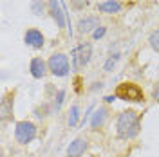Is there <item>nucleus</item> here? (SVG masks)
<instances>
[{
    "mask_svg": "<svg viewBox=\"0 0 159 157\" xmlns=\"http://www.w3.org/2000/svg\"><path fill=\"white\" fill-rule=\"evenodd\" d=\"M152 99L159 103V81L157 83H154V87H152Z\"/></svg>",
    "mask_w": 159,
    "mask_h": 157,
    "instance_id": "17",
    "label": "nucleus"
},
{
    "mask_svg": "<svg viewBox=\"0 0 159 157\" xmlns=\"http://www.w3.org/2000/svg\"><path fill=\"white\" fill-rule=\"evenodd\" d=\"M116 61H118V54H116V56H112V58L107 61V65H105V70H110V69H112V65H114Z\"/></svg>",
    "mask_w": 159,
    "mask_h": 157,
    "instance_id": "19",
    "label": "nucleus"
},
{
    "mask_svg": "<svg viewBox=\"0 0 159 157\" xmlns=\"http://www.w3.org/2000/svg\"><path fill=\"white\" fill-rule=\"evenodd\" d=\"M85 150H87V139L78 137L67 146V154H69V157H81L85 154Z\"/></svg>",
    "mask_w": 159,
    "mask_h": 157,
    "instance_id": "9",
    "label": "nucleus"
},
{
    "mask_svg": "<svg viewBox=\"0 0 159 157\" xmlns=\"http://www.w3.org/2000/svg\"><path fill=\"white\" fill-rule=\"evenodd\" d=\"M148 42H150V47L156 51V52H159V29H156L152 34H150Z\"/></svg>",
    "mask_w": 159,
    "mask_h": 157,
    "instance_id": "15",
    "label": "nucleus"
},
{
    "mask_svg": "<svg viewBox=\"0 0 159 157\" xmlns=\"http://www.w3.org/2000/svg\"><path fill=\"white\" fill-rule=\"evenodd\" d=\"M78 118H80V108H78V105H72V107H70V114H69V125L70 127H76Z\"/></svg>",
    "mask_w": 159,
    "mask_h": 157,
    "instance_id": "14",
    "label": "nucleus"
},
{
    "mask_svg": "<svg viewBox=\"0 0 159 157\" xmlns=\"http://www.w3.org/2000/svg\"><path fill=\"white\" fill-rule=\"evenodd\" d=\"M47 65H49V72L51 74H54V76H58V78L67 76L69 70H70L69 58H67L63 52H54V54L49 58Z\"/></svg>",
    "mask_w": 159,
    "mask_h": 157,
    "instance_id": "3",
    "label": "nucleus"
},
{
    "mask_svg": "<svg viewBox=\"0 0 159 157\" xmlns=\"http://www.w3.org/2000/svg\"><path fill=\"white\" fill-rule=\"evenodd\" d=\"M36 137V125L31 121H18L15 127V139L20 145H29Z\"/></svg>",
    "mask_w": 159,
    "mask_h": 157,
    "instance_id": "4",
    "label": "nucleus"
},
{
    "mask_svg": "<svg viewBox=\"0 0 159 157\" xmlns=\"http://www.w3.org/2000/svg\"><path fill=\"white\" fill-rule=\"evenodd\" d=\"M119 9H121V4H119L118 0H105V2H101V4L98 6V11L107 13V15L119 13Z\"/></svg>",
    "mask_w": 159,
    "mask_h": 157,
    "instance_id": "12",
    "label": "nucleus"
},
{
    "mask_svg": "<svg viewBox=\"0 0 159 157\" xmlns=\"http://www.w3.org/2000/svg\"><path fill=\"white\" fill-rule=\"evenodd\" d=\"M24 42H25V45H29L33 49H42L45 43V38L38 29H27L24 34Z\"/></svg>",
    "mask_w": 159,
    "mask_h": 157,
    "instance_id": "7",
    "label": "nucleus"
},
{
    "mask_svg": "<svg viewBox=\"0 0 159 157\" xmlns=\"http://www.w3.org/2000/svg\"><path fill=\"white\" fill-rule=\"evenodd\" d=\"M29 70H31V76L33 78L42 79L49 72V65H47V61H43L42 58H33L29 63Z\"/></svg>",
    "mask_w": 159,
    "mask_h": 157,
    "instance_id": "8",
    "label": "nucleus"
},
{
    "mask_svg": "<svg viewBox=\"0 0 159 157\" xmlns=\"http://www.w3.org/2000/svg\"><path fill=\"white\" fill-rule=\"evenodd\" d=\"M63 96H65V90H60V92H58V101H56V110H58L60 105H61V101H63Z\"/></svg>",
    "mask_w": 159,
    "mask_h": 157,
    "instance_id": "20",
    "label": "nucleus"
},
{
    "mask_svg": "<svg viewBox=\"0 0 159 157\" xmlns=\"http://www.w3.org/2000/svg\"><path fill=\"white\" fill-rule=\"evenodd\" d=\"M98 24H99V22H98V18H96V16H87V18L80 20L78 31H80V33H90L94 27H99Z\"/></svg>",
    "mask_w": 159,
    "mask_h": 157,
    "instance_id": "13",
    "label": "nucleus"
},
{
    "mask_svg": "<svg viewBox=\"0 0 159 157\" xmlns=\"http://www.w3.org/2000/svg\"><path fill=\"white\" fill-rule=\"evenodd\" d=\"M141 132V114L136 110H123L116 121V134L119 139H136Z\"/></svg>",
    "mask_w": 159,
    "mask_h": 157,
    "instance_id": "1",
    "label": "nucleus"
},
{
    "mask_svg": "<svg viewBox=\"0 0 159 157\" xmlns=\"http://www.w3.org/2000/svg\"><path fill=\"white\" fill-rule=\"evenodd\" d=\"M114 96L121 101H129V103H143L145 101V92L143 88L139 87L138 83L134 81H123L119 83L116 90H114Z\"/></svg>",
    "mask_w": 159,
    "mask_h": 157,
    "instance_id": "2",
    "label": "nucleus"
},
{
    "mask_svg": "<svg viewBox=\"0 0 159 157\" xmlns=\"http://www.w3.org/2000/svg\"><path fill=\"white\" fill-rule=\"evenodd\" d=\"M109 118V108L107 107H99L96 112H94V116H92V121H90V127L94 128V130H98L105 125V121Z\"/></svg>",
    "mask_w": 159,
    "mask_h": 157,
    "instance_id": "11",
    "label": "nucleus"
},
{
    "mask_svg": "<svg viewBox=\"0 0 159 157\" xmlns=\"http://www.w3.org/2000/svg\"><path fill=\"white\" fill-rule=\"evenodd\" d=\"M90 56H92V45L90 43H81V45H78L76 49L72 51V65H74V69L76 70L83 69L90 61Z\"/></svg>",
    "mask_w": 159,
    "mask_h": 157,
    "instance_id": "5",
    "label": "nucleus"
},
{
    "mask_svg": "<svg viewBox=\"0 0 159 157\" xmlns=\"http://www.w3.org/2000/svg\"><path fill=\"white\" fill-rule=\"evenodd\" d=\"M105 34V27H101V29H96V33H94V38H101Z\"/></svg>",
    "mask_w": 159,
    "mask_h": 157,
    "instance_id": "22",
    "label": "nucleus"
},
{
    "mask_svg": "<svg viewBox=\"0 0 159 157\" xmlns=\"http://www.w3.org/2000/svg\"><path fill=\"white\" fill-rule=\"evenodd\" d=\"M13 110H15V90H9L4 94L0 101V114H2V123H7L13 119Z\"/></svg>",
    "mask_w": 159,
    "mask_h": 157,
    "instance_id": "6",
    "label": "nucleus"
},
{
    "mask_svg": "<svg viewBox=\"0 0 159 157\" xmlns=\"http://www.w3.org/2000/svg\"><path fill=\"white\" fill-rule=\"evenodd\" d=\"M74 88H76V92H81V78H76L74 79Z\"/></svg>",
    "mask_w": 159,
    "mask_h": 157,
    "instance_id": "21",
    "label": "nucleus"
},
{
    "mask_svg": "<svg viewBox=\"0 0 159 157\" xmlns=\"http://www.w3.org/2000/svg\"><path fill=\"white\" fill-rule=\"evenodd\" d=\"M49 11H51V16L56 20V24L60 27H63L65 25V15L60 7V0H49Z\"/></svg>",
    "mask_w": 159,
    "mask_h": 157,
    "instance_id": "10",
    "label": "nucleus"
},
{
    "mask_svg": "<svg viewBox=\"0 0 159 157\" xmlns=\"http://www.w3.org/2000/svg\"><path fill=\"white\" fill-rule=\"evenodd\" d=\"M72 4H74V7H78V9H81V7H85L89 2L87 0H72Z\"/></svg>",
    "mask_w": 159,
    "mask_h": 157,
    "instance_id": "18",
    "label": "nucleus"
},
{
    "mask_svg": "<svg viewBox=\"0 0 159 157\" xmlns=\"http://www.w3.org/2000/svg\"><path fill=\"white\" fill-rule=\"evenodd\" d=\"M31 7H33V13H34V15H42V13H43V4H42V0H34V2L31 4Z\"/></svg>",
    "mask_w": 159,
    "mask_h": 157,
    "instance_id": "16",
    "label": "nucleus"
}]
</instances>
